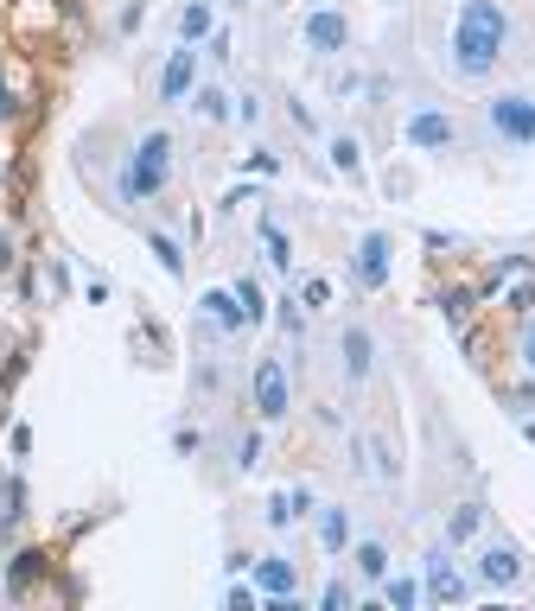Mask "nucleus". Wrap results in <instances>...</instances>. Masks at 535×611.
I'll return each mask as SVG.
<instances>
[{
    "mask_svg": "<svg viewBox=\"0 0 535 611\" xmlns=\"http://www.w3.org/2000/svg\"><path fill=\"white\" fill-rule=\"evenodd\" d=\"M510 51V13L504 0H459L453 39H446V64L459 83H485Z\"/></svg>",
    "mask_w": 535,
    "mask_h": 611,
    "instance_id": "obj_1",
    "label": "nucleus"
},
{
    "mask_svg": "<svg viewBox=\"0 0 535 611\" xmlns=\"http://www.w3.org/2000/svg\"><path fill=\"white\" fill-rule=\"evenodd\" d=\"M166 185H172V134L147 128L141 141H134L128 166H122V204H153Z\"/></svg>",
    "mask_w": 535,
    "mask_h": 611,
    "instance_id": "obj_2",
    "label": "nucleus"
},
{
    "mask_svg": "<svg viewBox=\"0 0 535 611\" xmlns=\"http://www.w3.org/2000/svg\"><path fill=\"white\" fill-rule=\"evenodd\" d=\"M485 121H491V134L504 147H535V96H523V90L491 96L485 102Z\"/></svg>",
    "mask_w": 535,
    "mask_h": 611,
    "instance_id": "obj_3",
    "label": "nucleus"
},
{
    "mask_svg": "<svg viewBox=\"0 0 535 611\" xmlns=\"http://www.w3.org/2000/svg\"><path fill=\"white\" fill-rule=\"evenodd\" d=\"M249 395H255V414L274 427V421H287L293 414V382H287V363L281 357H262L255 363V376H249Z\"/></svg>",
    "mask_w": 535,
    "mask_h": 611,
    "instance_id": "obj_4",
    "label": "nucleus"
},
{
    "mask_svg": "<svg viewBox=\"0 0 535 611\" xmlns=\"http://www.w3.org/2000/svg\"><path fill=\"white\" fill-rule=\"evenodd\" d=\"M402 141L414 153H446L459 141V121L446 109H434V102H421V109H408V121H402Z\"/></svg>",
    "mask_w": 535,
    "mask_h": 611,
    "instance_id": "obj_5",
    "label": "nucleus"
},
{
    "mask_svg": "<svg viewBox=\"0 0 535 611\" xmlns=\"http://www.w3.org/2000/svg\"><path fill=\"white\" fill-rule=\"evenodd\" d=\"M389 274H395V242H389V230H370L357 242V255H351V281L364 293H383Z\"/></svg>",
    "mask_w": 535,
    "mask_h": 611,
    "instance_id": "obj_6",
    "label": "nucleus"
},
{
    "mask_svg": "<svg viewBox=\"0 0 535 611\" xmlns=\"http://www.w3.org/2000/svg\"><path fill=\"white\" fill-rule=\"evenodd\" d=\"M300 45L313 51V58H338V51L351 45V20H344L338 7H313L300 20Z\"/></svg>",
    "mask_w": 535,
    "mask_h": 611,
    "instance_id": "obj_7",
    "label": "nucleus"
},
{
    "mask_svg": "<svg viewBox=\"0 0 535 611\" xmlns=\"http://www.w3.org/2000/svg\"><path fill=\"white\" fill-rule=\"evenodd\" d=\"M198 90V45H172L166 64H160V102L166 109H185Z\"/></svg>",
    "mask_w": 535,
    "mask_h": 611,
    "instance_id": "obj_8",
    "label": "nucleus"
},
{
    "mask_svg": "<svg viewBox=\"0 0 535 611\" xmlns=\"http://www.w3.org/2000/svg\"><path fill=\"white\" fill-rule=\"evenodd\" d=\"M472 573H478V586H516L529 573V561H523V548L516 541H485L478 548V561H472Z\"/></svg>",
    "mask_w": 535,
    "mask_h": 611,
    "instance_id": "obj_9",
    "label": "nucleus"
},
{
    "mask_svg": "<svg viewBox=\"0 0 535 611\" xmlns=\"http://www.w3.org/2000/svg\"><path fill=\"white\" fill-rule=\"evenodd\" d=\"M249 573H255V592H268V599H293L300 592V567L287 554H255Z\"/></svg>",
    "mask_w": 535,
    "mask_h": 611,
    "instance_id": "obj_10",
    "label": "nucleus"
},
{
    "mask_svg": "<svg viewBox=\"0 0 535 611\" xmlns=\"http://www.w3.org/2000/svg\"><path fill=\"white\" fill-rule=\"evenodd\" d=\"M465 592H472V586H465L459 573H453V548L440 541V548L427 554V599H440V605H459Z\"/></svg>",
    "mask_w": 535,
    "mask_h": 611,
    "instance_id": "obj_11",
    "label": "nucleus"
},
{
    "mask_svg": "<svg viewBox=\"0 0 535 611\" xmlns=\"http://www.w3.org/2000/svg\"><path fill=\"white\" fill-rule=\"evenodd\" d=\"M198 312H204V319H211L217 331H230V338H236V331H249L243 306H236V287H211V293L198 300Z\"/></svg>",
    "mask_w": 535,
    "mask_h": 611,
    "instance_id": "obj_12",
    "label": "nucleus"
},
{
    "mask_svg": "<svg viewBox=\"0 0 535 611\" xmlns=\"http://www.w3.org/2000/svg\"><path fill=\"white\" fill-rule=\"evenodd\" d=\"M338 351H344V376H351V382H364V376H370V363H376V338H370L364 325H344Z\"/></svg>",
    "mask_w": 535,
    "mask_h": 611,
    "instance_id": "obj_13",
    "label": "nucleus"
},
{
    "mask_svg": "<svg viewBox=\"0 0 535 611\" xmlns=\"http://www.w3.org/2000/svg\"><path fill=\"white\" fill-rule=\"evenodd\" d=\"M306 510H313V491H306V484H293V491H274V497H268V529H293Z\"/></svg>",
    "mask_w": 535,
    "mask_h": 611,
    "instance_id": "obj_14",
    "label": "nucleus"
},
{
    "mask_svg": "<svg viewBox=\"0 0 535 611\" xmlns=\"http://www.w3.org/2000/svg\"><path fill=\"white\" fill-rule=\"evenodd\" d=\"M319 548L325 554L351 548V510H344V503H319Z\"/></svg>",
    "mask_w": 535,
    "mask_h": 611,
    "instance_id": "obj_15",
    "label": "nucleus"
},
{
    "mask_svg": "<svg viewBox=\"0 0 535 611\" xmlns=\"http://www.w3.org/2000/svg\"><path fill=\"white\" fill-rule=\"evenodd\" d=\"M217 32V13H211V0H192V7L179 13V45H204Z\"/></svg>",
    "mask_w": 535,
    "mask_h": 611,
    "instance_id": "obj_16",
    "label": "nucleus"
},
{
    "mask_svg": "<svg viewBox=\"0 0 535 611\" xmlns=\"http://www.w3.org/2000/svg\"><path fill=\"white\" fill-rule=\"evenodd\" d=\"M485 529V503H459L453 516H446V548H459V541H472Z\"/></svg>",
    "mask_w": 535,
    "mask_h": 611,
    "instance_id": "obj_17",
    "label": "nucleus"
},
{
    "mask_svg": "<svg viewBox=\"0 0 535 611\" xmlns=\"http://www.w3.org/2000/svg\"><path fill=\"white\" fill-rule=\"evenodd\" d=\"M332 166L344 172V179H364V147H357V134H332Z\"/></svg>",
    "mask_w": 535,
    "mask_h": 611,
    "instance_id": "obj_18",
    "label": "nucleus"
},
{
    "mask_svg": "<svg viewBox=\"0 0 535 611\" xmlns=\"http://www.w3.org/2000/svg\"><path fill=\"white\" fill-rule=\"evenodd\" d=\"M351 561H357V573H364L370 586H383V573H389V548H383V541H357Z\"/></svg>",
    "mask_w": 535,
    "mask_h": 611,
    "instance_id": "obj_19",
    "label": "nucleus"
},
{
    "mask_svg": "<svg viewBox=\"0 0 535 611\" xmlns=\"http://www.w3.org/2000/svg\"><path fill=\"white\" fill-rule=\"evenodd\" d=\"M383 599L395 611H414V605H421V580H408V573H383Z\"/></svg>",
    "mask_w": 535,
    "mask_h": 611,
    "instance_id": "obj_20",
    "label": "nucleus"
},
{
    "mask_svg": "<svg viewBox=\"0 0 535 611\" xmlns=\"http://www.w3.org/2000/svg\"><path fill=\"white\" fill-rule=\"evenodd\" d=\"M262 242H268V268H293V236L281 230V223H262Z\"/></svg>",
    "mask_w": 535,
    "mask_h": 611,
    "instance_id": "obj_21",
    "label": "nucleus"
},
{
    "mask_svg": "<svg viewBox=\"0 0 535 611\" xmlns=\"http://www.w3.org/2000/svg\"><path fill=\"white\" fill-rule=\"evenodd\" d=\"M147 249L160 255V268L172 274V281H179V274H185V255H179V242H172L166 230H147Z\"/></svg>",
    "mask_w": 535,
    "mask_h": 611,
    "instance_id": "obj_22",
    "label": "nucleus"
},
{
    "mask_svg": "<svg viewBox=\"0 0 535 611\" xmlns=\"http://www.w3.org/2000/svg\"><path fill=\"white\" fill-rule=\"evenodd\" d=\"M236 306H243V319H249V325H262V319H268V300H262V287H255V274H243V281H236Z\"/></svg>",
    "mask_w": 535,
    "mask_h": 611,
    "instance_id": "obj_23",
    "label": "nucleus"
},
{
    "mask_svg": "<svg viewBox=\"0 0 535 611\" xmlns=\"http://www.w3.org/2000/svg\"><path fill=\"white\" fill-rule=\"evenodd\" d=\"M192 109H198L204 121H223V115H230V96H223L217 83H204V90H192Z\"/></svg>",
    "mask_w": 535,
    "mask_h": 611,
    "instance_id": "obj_24",
    "label": "nucleus"
},
{
    "mask_svg": "<svg viewBox=\"0 0 535 611\" xmlns=\"http://www.w3.org/2000/svg\"><path fill=\"white\" fill-rule=\"evenodd\" d=\"M236 465H243V471L262 465V433H243V440H236Z\"/></svg>",
    "mask_w": 535,
    "mask_h": 611,
    "instance_id": "obj_25",
    "label": "nucleus"
},
{
    "mask_svg": "<svg viewBox=\"0 0 535 611\" xmlns=\"http://www.w3.org/2000/svg\"><path fill=\"white\" fill-rule=\"evenodd\" d=\"M351 599H357V592H351V586H344V580H332V586H325V592H319V605H325V611H344V605H351Z\"/></svg>",
    "mask_w": 535,
    "mask_h": 611,
    "instance_id": "obj_26",
    "label": "nucleus"
},
{
    "mask_svg": "<svg viewBox=\"0 0 535 611\" xmlns=\"http://www.w3.org/2000/svg\"><path fill=\"white\" fill-rule=\"evenodd\" d=\"M236 121L255 128V121H262V102H255V96H236Z\"/></svg>",
    "mask_w": 535,
    "mask_h": 611,
    "instance_id": "obj_27",
    "label": "nucleus"
},
{
    "mask_svg": "<svg viewBox=\"0 0 535 611\" xmlns=\"http://www.w3.org/2000/svg\"><path fill=\"white\" fill-rule=\"evenodd\" d=\"M255 605V586H230V611H249Z\"/></svg>",
    "mask_w": 535,
    "mask_h": 611,
    "instance_id": "obj_28",
    "label": "nucleus"
},
{
    "mask_svg": "<svg viewBox=\"0 0 535 611\" xmlns=\"http://www.w3.org/2000/svg\"><path fill=\"white\" fill-rule=\"evenodd\" d=\"M523 363L535 370V319H529V331H523Z\"/></svg>",
    "mask_w": 535,
    "mask_h": 611,
    "instance_id": "obj_29",
    "label": "nucleus"
},
{
    "mask_svg": "<svg viewBox=\"0 0 535 611\" xmlns=\"http://www.w3.org/2000/svg\"><path fill=\"white\" fill-rule=\"evenodd\" d=\"M13 115V96H7V83H0V121H7Z\"/></svg>",
    "mask_w": 535,
    "mask_h": 611,
    "instance_id": "obj_30",
    "label": "nucleus"
},
{
    "mask_svg": "<svg viewBox=\"0 0 535 611\" xmlns=\"http://www.w3.org/2000/svg\"><path fill=\"white\" fill-rule=\"evenodd\" d=\"M0 268H13V249H7V236H0Z\"/></svg>",
    "mask_w": 535,
    "mask_h": 611,
    "instance_id": "obj_31",
    "label": "nucleus"
},
{
    "mask_svg": "<svg viewBox=\"0 0 535 611\" xmlns=\"http://www.w3.org/2000/svg\"><path fill=\"white\" fill-rule=\"evenodd\" d=\"M523 433H529V446H535V421H529V427H523Z\"/></svg>",
    "mask_w": 535,
    "mask_h": 611,
    "instance_id": "obj_32",
    "label": "nucleus"
},
{
    "mask_svg": "<svg viewBox=\"0 0 535 611\" xmlns=\"http://www.w3.org/2000/svg\"><path fill=\"white\" fill-rule=\"evenodd\" d=\"M389 7H395V0H389Z\"/></svg>",
    "mask_w": 535,
    "mask_h": 611,
    "instance_id": "obj_33",
    "label": "nucleus"
}]
</instances>
